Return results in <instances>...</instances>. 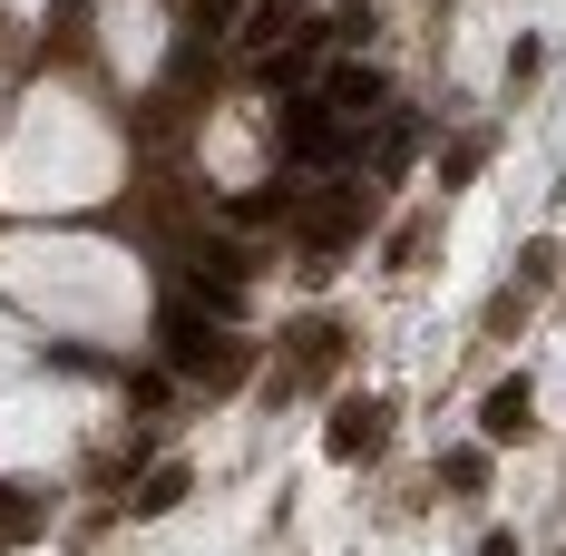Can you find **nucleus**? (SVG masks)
<instances>
[{"instance_id": "1", "label": "nucleus", "mask_w": 566, "mask_h": 556, "mask_svg": "<svg viewBox=\"0 0 566 556\" xmlns=\"http://www.w3.org/2000/svg\"><path fill=\"white\" fill-rule=\"evenodd\" d=\"M167 361H176V371H196V381H244V342H226L216 323H196L186 303L167 313Z\"/></svg>"}, {"instance_id": "2", "label": "nucleus", "mask_w": 566, "mask_h": 556, "mask_svg": "<svg viewBox=\"0 0 566 556\" xmlns=\"http://www.w3.org/2000/svg\"><path fill=\"white\" fill-rule=\"evenodd\" d=\"M342 147H352V137H342V108H333V98H293V108H283V157H303V167H342Z\"/></svg>"}, {"instance_id": "3", "label": "nucleus", "mask_w": 566, "mask_h": 556, "mask_svg": "<svg viewBox=\"0 0 566 556\" xmlns=\"http://www.w3.org/2000/svg\"><path fill=\"white\" fill-rule=\"evenodd\" d=\"M381 440H391V410H381V400H342L333 430H323V449H333V459H371Z\"/></svg>"}, {"instance_id": "4", "label": "nucleus", "mask_w": 566, "mask_h": 556, "mask_svg": "<svg viewBox=\"0 0 566 556\" xmlns=\"http://www.w3.org/2000/svg\"><path fill=\"white\" fill-rule=\"evenodd\" d=\"M479 430H489L499 449L527 440V430H537V390H527V381H499V390H489V410H479Z\"/></svg>"}, {"instance_id": "5", "label": "nucleus", "mask_w": 566, "mask_h": 556, "mask_svg": "<svg viewBox=\"0 0 566 556\" xmlns=\"http://www.w3.org/2000/svg\"><path fill=\"white\" fill-rule=\"evenodd\" d=\"M186 489H196V469H186V459H157V469L137 479V499H127V517H167V507H186Z\"/></svg>"}, {"instance_id": "6", "label": "nucleus", "mask_w": 566, "mask_h": 556, "mask_svg": "<svg viewBox=\"0 0 566 556\" xmlns=\"http://www.w3.org/2000/svg\"><path fill=\"white\" fill-rule=\"evenodd\" d=\"M196 293L234 303V293H244V254H234V244H206V254H196Z\"/></svg>"}, {"instance_id": "7", "label": "nucleus", "mask_w": 566, "mask_h": 556, "mask_svg": "<svg viewBox=\"0 0 566 556\" xmlns=\"http://www.w3.org/2000/svg\"><path fill=\"white\" fill-rule=\"evenodd\" d=\"M323 98H333L342 117H371V108H381V78H371V69H333V78H323Z\"/></svg>"}, {"instance_id": "8", "label": "nucleus", "mask_w": 566, "mask_h": 556, "mask_svg": "<svg viewBox=\"0 0 566 556\" xmlns=\"http://www.w3.org/2000/svg\"><path fill=\"white\" fill-rule=\"evenodd\" d=\"M547 274H557V244H527V254H517V293H537Z\"/></svg>"}, {"instance_id": "9", "label": "nucleus", "mask_w": 566, "mask_h": 556, "mask_svg": "<svg viewBox=\"0 0 566 556\" xmlns=\"http://www.w3.org/2000/svg\"><path fill=\"white\" fill-rule=\"evenodd\" d=\"M440 479H450V489H479V479H489V459H479V449H450V459H440Z\"/></svg>"}, {"instance_id": "10", "label": "nucleus", "mask_w": 566, "mask_h": 556, "mask_svg": "<svg viewBox=\"0 0 566 556\" xmlns=\"http://www.w3.org/2000/svg\"><path fill=\"white\" fill-rule=\"evenodd\" d=\"M234 10H244V0H196V20H186V30H226Z\"/></svg>"}, {"instance_id": "11", "label": "nucleus", "mask_w": 566, "mask_h": 556, "mask_svg": "<svg viewBox=\"0 0 566 556\" xmlns=\"http://www.w3.org/2000/svg\"><path fill=\"white\" fill-rule=\"evenodd\" d=\"M479 556H517V537H509V527H489V537H479Z\"/></svg>"}]
</instances>
